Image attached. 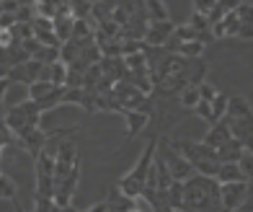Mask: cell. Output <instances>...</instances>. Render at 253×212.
Returning a JSON list of instances; mask_svg holds the SVG:
<instances>
[{"label":"cell","instance_id":"cell-21","mask_svg":"<svg viewBox=\"0 0 253 212\" xmlns=\"http://www.w3.org/2000/svg\"><path fill=\"white\" fill-rule=\"evenodd\" d=\"M166 199L173 210L183 207V181H170V186L166 189Z\"/></svg>","mask_w":253,"mask_h":212},{"label":"cell","instance_id":"cell-35","mask_svg":"<svg viewBox=\"0 0 253 212\" xmlns=\"http://www.w3.org/2000/svg\"><path fill=\"white\" fill-rule=\"evenodd\" d=\"M132 52H145V42L140 39H122V57Z\"/></svg>","mask_w":253,"mask_h":212},{"label":"cell","instance_id":"cell-25","mask_svg":"<svg viewBox=\"0 0 253 212\" xmlns=\"http://www.w3.org/2000/svg\"><path fill=\"white\" fill-rule=\"evenodd\" d=\"M178 101H181V106L183 109H194V106L199 104V91H197V86H186L181 93H178Z\"/></svg>","mask_w":253,"mask_h":212},{"label":"cell","instance_id":"cell-48","mask_svg":"<svg viewBox=\"0 0 253 212\" xmlns=\"http://www.w3.org/2000/svg\"><path fill=\"white\" fill-rule=\"evenodd\" d=\"M85 212H106V202H101V205H93L90 210H85Z\"/></svg>","mask_w":253,"mask_h":212},{"label":"cell","instance_id":"cell-2","mask_svg":"<svg viewBox=\"0 0 253 212\" xmlns=\"http://www.w3.org/2000/svg\"><path fill=\"white\" fill-rule=\"evenodd\" d=\"M39 122H42V111L37 109V104H34L31 99L21 101V104H13L3 116V124L8 127V132L13 137L26 127H39Z\"/></svg>","mask_w":253,"mask_h":212},{"label":"cell","instance_id":"cell-37","mask_svg":"<svg viewBox=\"0 0 253 212\" xmlns=\"http://www.w3.org/2000/svg\"><path fill=\"white\" fill-rule=\"evenodd\" d=\"M235 16H238L240 23H251V21H253V5H251V3H240V5L235 8Z\"/></svg>","mask_w":253,"mask_h":212},{"label":"cell","instance_id":"cell-15","mask_svg":"<svg viewBox=\"0 0 253 212\" xmlns=\"http://www.w3.org/2000/svg\"><path fill=\"white\" fill-rule=\"evenodd\" d=\"M176 54H181L183 60H199L204 54V44L202 42H181L176 47Z\"/></svg>","mask_w":253,"mask_h":212},{"label":"cell","instance_id":"cell-47","mask_svg":"<svg viewBox=\"0 0 253 212\" xmlns=\"http://www.w3.org/2000/svg\"><path fill=\"white\" fill-rule=\"evenodd\" d=\"M8 88H10V80L8 78H0V106H3V99H5Z\"/></svg>","mask_w":253,"mask_h":212},{"label":"cell","instance_id":"cell-24","mask_svg":"<svg viewBox=\"0 0 253 212\" xmlns=\"http://www.w3.org/2000/svg\"><path fill=\"white\" fill-rule=\"evenodd\" d=\"M220 26H222V34H225V37H235V34H238V26H240L235 10H227V13L220 18Z\"/></svg>","mask_w":253,"mask_h":212},{"label":"cell","instance_id":"cell-27","mask_svg":"<svg viewBox=\"0 0 253 212\" xmlns=\"http://www.w3.org/2000/svg\"><path fill=\"white\" fill-rule=\"evenodd\" d=\"M122 60H124V67H126V70H145V67H147V57H145V52L124 54Z\"/></svg>","mask_w":253,"mask_h":212},{"label":"cell","instance_id":"cell-22","mask_svg":"<svg viewBox=\"0 0 253 212\" xmlns=\"http://www.w3.org/2000/svg\"><path fill=\"white\" fill-rule=\"evenodd\" d=\"M62 93H65V86H57L47 99L34 101V104H37V109H39V111H49V109H54V106H60V104H62Z\"/></svg>","mask_w":253,"mask_h":212},{"label":"cell","instance_id":"cell-46","mask_svg":"<svg viewBox=\"0 0 253 212\" xmlns=\"http://www.w3.org/2000/svg\"><path fill=\"white\" fill-rule=\"evenodd\" d=\"M217 5H220L225 13H227V10H235L240 5V0H217Z\"/></svg>","mask_w":253,"mask_h":212},{"label":"cell","instance_id":"cell-17","mask_svg":"<svg viewBox=\"0 0 253 212\" xmlns=\"http://www.w3.org/2000/svg\"><path fill=\"white\" fill-rule=\"evenodd\" d=\"M132 10H134V3H119V5H111V13H109V18L117 23V26L122 29L126 21H129V16H132Z\"/></svg>","mask_w":253,"mask_h":212},{"label":"cell","instance_id":"cell-12","mask_svg":"<svg viewBox=\"0 0 253 212\" xmlns=\"http://www.w3.org/2000/svg\"><path fill=\"white\" fill-rule=\"evenodd\" d=\"M246 148H243V143H238V140H225V143L217 148V160L220 163H238V158H240V153H243Z\"/></svg>","mask_w":253,"mask_h":212},{"label":"cell","instance_id":"cell-1","mask_svg":"<svg viewBox=\"0 0 253 212\" xmlns=\"http://www.w3.org/2000/svg\"><path fill=\"white\" fill-rule=\"evenodd\" d=\"M212 207H220V184L210 176H189L183 181V210L207 212Z\"/></svg>","mask_w":253,"mask_h":212},{"label":"cell","instance_id":"cell-39","mask_svg":"<svg viewBox=\"0 0 253 212\" xmlns=\"http://www.w3.org/2000/svg\"><path fill=\"white\" fill-rule=\"evenodd\" d=\"M214 3L217 0H191V5H194V13H202V16H207L210 10L214 8Z\"/></svg>","mask_w":253,"mask_h":212},{"label":"cell","instance_id":"cell-33","mask_svg":"<svg viewBox=\"0 0 253 212\" xmlns=\"http://www.w3.org/2000/svg\"><path fill=\"white\" fill-rule=\"evenodd\" d=\"M194 114H197L199 119H204L207 124H214V116H212V106H210V101H202V99H199V104L194 106Z\"/></svg>","mask_w":253,"mask_h":212},{"label":"cell","instance_id":"cell-55","mask_svg":"<svg viewBox=\"0 0 253 212\" xmlns=\"http://www.w3.org/2000/svg\"><path fill=\"white\" fill-rule=\"evenodd\" d=\"M0 13H3V10H0Z\"/></svg>","mask_w":253,"mask_h":212},{"label":"cell","instance_id":"cell-43","mask_svg":"<svg viewBox=\"0 0 253 212\" xmlns=\"http://www.w3.org/2000/svg\"><path fill=\"white\" fill-rule=\"evenodd\" d=\"M235 37H238V39H243V42H251V39H253V23H240Z\"/></svg>","mask_w":253,"mask_h":212},{"label":"cell","instance_id":"cell-4","mask_svg":"<svg viewBox=\"0 0 253 212\" xmlns=\"http://www.w3.org/2000/svg\"><path fill=\"white\" fill-rule=\"evenodd\" d=\"M251 192V181H225L220 184V207L225 212H233Z\"/></svg>","mask_w":253,"mask_h":212},{"label":"cell","instance_id":"cell-30","mask_svg":"<svg viewBox=\"0 0 253 212\" xmlns=\"http://www.w3.org/2000/svg\"><path fill=\"white\" fill-rule=\"evenodd\" d=\"M54 192V179L52 176H37V194L34 197H49L52 199Z\"/></svg>","mask_w":253,"mask_h":212},{"label":"cell","instance_id":"cell-31","mask_svg":"<svg viewBox=\"0 0 253 212\" xmlns=\"http://www.w3.org/2000/svg\"><path fill=\"white\" fill-rule=\"evenodd\" d=\"M10 34H13V39L16 42H24V39H29V37H34V29H31V23H13L10 26Z\"/></svg>","mask_w":253,"mask_h":212},{"label":"cell","instance_id":"cell-54","mask_svg":"<svg viewBox=\"0 0 253 212\" xmlns=\"http://www.w3.org/2000/svg\"><path fill=\"white\" fill-rule=\"evenodd\" d=\"M0 3H3V0H0Z\"/></svg>","mask_w":253,"mask_h":212},{"label":"cell","instance_id":"cell-26","mask_svg":"<svg viewBox=\"0 0 253 212\" xmlns=\"http://www.w3.org/2000/svg\"><path fill=\"white\" fill-rule=\"evenodd\" d=\"M34 60H39L42 65H52L60 60V47H39V52L34 54Z\"/></svg>","mask_w":253,"mask_h":212},{"label":"cell","instance_id":"cell-9","mask_svg":"<svg viewBox=\"0 0 253 212\" xmlns=\"http://www.w3.org/2000/svg\"><path fill=\"white\" fill-rule=\"evenodd\" d=\"M124 122H126V140H132L142 132V129L147 127V122H150V116L142 114V111H134V109H124L122 111Z\"/></svg>","mask_w":253,"mask_h":212},{"label":"cell","instance_id":"cell-28","mask_svg":"<svg viewBox=\"0 0 253 212\" xmlns=\"http://www.w3.org/2000/svg\"><path fill=\"white\" fill-rule=\"evenodd\" d=\"M238 168L240 173H243V179L251 181V176H253V153L246 148L243 153H240V158H238Z\"/></svg>","mask_w":253,"mask_h":212},{"label":"cell","instance_id":"cell-8","mask_svg":"<svg viewBox=\"0 0 253 212\" xmlns=\"http://www.w3.org/2000/svg\"><path fill=\"white\" fill-rule=\"evenodd\" d=\"M227 119V116H225ZM227 129H230V137L243 143V148L251 150V132H253V119H227Z\"/></svg>","mask_w":253,"mask_h":212},{"label":"cell","instance_id":"cell-52","mask_svg":"<svg viewBox=\"0 0 253 212\" xmlns=\"http://www.w3.org/2000/svg\"><path fill=\"white\" fill-rule=\"evenodd\" d=\"M16 212H24V210H21V207H18V202H16Z\"/></svg>","mask_w":253,"mask_h":212},{"label":"cell","instance_id":"cell-23","mask_svg":"<svg viewBox=\"0 0 253 212\" xmlns=\"http://www.w3.org/2000/svg\"><path fill=\"white\" fill-rule=\"evenodd\" d=\"M197 37H199V31H194L189 23H183V26H173V34H170V39H173L176 44H181V42H197Z\"/></svg>","mask_w":253,"mask_h":212},{"label":"cell","instance_id":"cell-19","mask_svg":"<svg viewBox=\"0 0 253 212\" xmlns=\"http://www.w3.org/2000/svg\"><path fill=\"white\" fill-rule=\"evenodd\" d=\"M93 29L88 18H73V39H93Z\"/></svg>","mask_w":253,"mask_h":212},{"label":"cell","instance_id":"cell-32","mask_svg":"<svg viewBox=\"0 0 253 212\" xmlns=\"http://www.w3.org/2000/svg\"><path fill=\"white\" fill-rule=\"evenodd\" d=\"M0 199H16V184L5 173H0Z\"/></svg>","mask_w":253,"mask_h":212},{"label":"cell","instance_id":"cell-41","mask_svg":"<svg viewBox=\"0 0 253 212\" xmlns=\"http://www.w3.org/2000/svg\"><path fill=\"white\" fill-rule=\"evenodd\" d=\"M197 91H199V99H202V101H212V99L217 96V88H214L212 83H199Z\"/></svg>","mask_w":253,"mask_h":212},{"label":"cell","instance_id":"cell-20","mask_svg":"<svg viewBox=\"0 0 253 212\" xmlns=\"http://www.w3.org/2000/svg\"><path fill=\"white\" fill-rule=\"evenodd\" d=\"M145 10L150 21H166L168 18V8L163 0H145Z\"/></svg>","mask_w":253,"mask_h":212},{"label":"cell","instance_id":"cell-34","mask_svg":"<svg viewBox=\"0 0 253 212\" xmlns=\"http://www.w3.org/2000/svg\"><path fill=\"white\" fill-rule=\"evenodd\" d=\"M16 21L18 23H31L34 21V16H37V13H34V3H24V5H18V10H16Z\"/></svg>","mask_w":253,"mask_h":212},{"label":"cell","instance_id":"cell-18","mask_svg":"<svg viewBox=\"0 0 253 212\" xmlns=\"http://www.w3.org/2000/svg\"><path fill=\"white\" fill-rule=\"evenodd\" d=\"M47 80L52 86H65V80H67V65L65 62H52L47 65Z\"/></svg>","mask_w":253,"mask_h":212},{"label":"cell","instance_id":"cell-11","mask_svg":"<svg viewBox=\"0 0 253 212\" xmlns=\"http://www.w3.org/2000/svg\"><path fill=\"white\" fill-rule=\"evenodd\" d=\"M225 140H230V129H227V119H225V116H222L220 122H214V124H210V132L204 135V140H202V143L217 150V148H220V145L225 143Z\"/></svg>","mask_w":253,"mask_h":212},{"label":"cell","instance_id":"cell-36","mask_svg":"<svg viewBox=\"0 0 253 212\" xmlns=\"http://www.w3.org/2000/svg\"><path fill=\"white\" fill-rule=\"evenodd\" d=\"M34 37H37V42L42 47H60V39L54 37V31H37Z\"/></svg>","mask_w":253,"mask_h":212},{"label":"cell","instance_id":"cell-6","mask_svg":"<svg viewBox=\"0 0 253 212\" xmlns=\"http://www.w3.org/2000/svg\"><path fill=\"white\" fill-rule=\"evenodd\" d=\"M16 140H18V145L24 148L31 158H37L39 150H44V145L49 143V135L42 132L39 127H26V129H21V132L16 135Z\"/></svg>","mask_w":253,"mask_h":212},{"label":"cell","instance_id":"cell-7","mask_svg":"<svg viewBox=\"0 0 253 212\" xmlns=\"http://www.w3.org/2000/svg\"><path fill=\"white\" fill-rule=\"evenodd\" d=\"M173 26L176 23L166 18V21H147V29H145V47H163L168 39H170V34H173Z\"/></svg>","mask_w":253,"mask_h":212},{"label":"cell","instance_id":"cell-29","mask_svg":"<svg viewBox=\"0 0 253 212\" xmlns=\"http://www.w3.org/2000/svg\"><path fill=\"white\" fill-rule=\"evenodd\" d=\"M210 106H212V116H214V122H220L222 116H225V109H227V96L217 91V96L210 101Z\"/></svg>","mask_w":253,"mask_h":212},{"label":"cell","instance_id":"cell-14","mask_svg":"<svg viewBox=\"0 0 253 212\" xmlns=\"http://www.w3.org/2000/svg\"><path fill=\"white\" fill-rule=\"evenodd\" d=\"M214 181L225 184V181H246V179H243V173H240L238 163H220V168L214 173Z\"/></svg>","mask_w":253,"mask_h":212},{"label":"cell","instance_id":"cell-42","mask_svg":"<svg viewBox=\"0 0 253 212\" xmlns=\"http://www.w3.org/2000/svg\"><path fill=\"white\" fill-rule=\"evenodd\" d=\"M39 42H37V37H29V39H24V42H21V50H24L29 57H34V54H37L39 52Z\"/></svg>","mask_w":253,"mask_h":212},{"label":"cell","instance_id":"cell-10","mask_svg":"<svg viewBox=\"0 0 253 212\" xmlns=\"http://www.w3.org/2000/svg\"><path fill=\"white\" fill-rule=\"evenodd\" d=\"M225 116H227V119H253L248 99H243V96H227Z\"/></svg>","mask_w":253,"mask_h":212},{"label":"cell","instance_id":"cell-49","mask_svg":"<svg viewBox=\"0 0 253 212\" xmlns=\"http://www.w3.org/2000/svg\"><path fill=\"white\" fill-rule=\"evenodd\" d=\"M57 212H78L73 205H65V207H57Z\"/></svg>","mask_w":253,"mask_h":212},{"label":"cell","instance_id":"cell-38","mask_svg":"<svg viewBox=\"0 0 253 212\" xmlns=\"http://www.w3.org/2000/svg\"><path fill=\"white\" fill-rule=\"evenodd\" d=\"M189 26L194 31H210V21H207V16H202V13H191Z\"/></svg>","mask_w":253,"mask_h":212},{"label":"cell","instance_id":"cell-13","mask_svg":"<svg viewBox=\"0 0 253 212\" xmlns=\"http://www.w3.org/2000/svg\"><path fill=\"white\" fill-rule=\"evenodd\" d=\"M52 31H54V37L62 42H67L73 37V16H54L52 18Z\"/></svg>","mask_w":253,"mask_h":212},{"label":"cell","instance_id":"cell-51","mask_svg":"<svg viewBox=\"0 0 253 212\" xmlns=\"http://www.w3.org/2000/svg\"><path fill=\"white\" fill-rule=\"evenodd\" d=\"M170 212H189V210H183V207H178V210H170Z\"/></svg>","mask_w":253,"mask_h":212},{"label":"cell","instance_id":"cell-5","mask_svg":"<svg viewBox=\"0 0 253 212\" xmlns=\"http://www.w3.org/2000/svg\"><path fill=\"white\" fill-rule=\"evenodd\" d=\"M78 160H80L78 148L70 143V140H65V143L54 150V173H52V179H54V181L65 179V176L70 173V168L75 166Z\"/></svg>","mask_w":253,"mask_h":212},{"label":"cell","instance_id":"cell-50","mask_svg":"<svg viewBox=\"0 0 253 212\" xmlns=\"http://www.w3.org/2000/svg\"><path fill=\"white\" fill-rule=\"evenodd\" d=\"M8 75V67H3V65H0V78H5Z\"/></svg>","mask_w":253,"mask_h":212},{"label":"cell","instance_id":"cell-16","mask_svg":"<svg viewBox=\"0 0 253 212\" xmlns=\"http://www.w3.org/2000/svg\"><path fill=\"white\" fill-rule=\"evenodd\" d=\"M26 88H29V99L31 101H42V99H47L57 86H52L49 80H34V83H29Z\"/></svg>","mask_w":253,"mask_h":212},{"label":"cell","instance_id":"cell-45","mask_svg":"<svg viewBox=\"0 0 253 212\" xmlns=\"http://www.w3.org/2000/svg\"><path fill=\"white\" fill-rule=\"evenodd\" d=\"M16 23V16L13 13H0V29H10Z\"/></svg>","mask_w":253,"mask_h":212},{"label":"cell","instance_id":"cell-3","mask_svg":"<svg viewBox=\"0 0 253 212\" xmlns=\"http://www.w3.org/2000/svg\"><path fill=\"white\" fill-rule=\"evenodd\" d=\"M155 153L160 158L166 160V166H168V171H170V179L173 181H186L189 176H194V166L183 158V156H178V153L168 145V140H163V143H158V148H155Z\"/></svg>","mask_w":253,"mask_h":212},{"label":"cell","instance_id":"cell-40","mask_svg":"<svg viewBox=\"0 0 253 212\" xmlns=\"http://www.w3.org/2000/svg\"><path fill=\"white\" fill-rule=\"evenodd\" d=\"M31 29H34V34H37V31H52V18L34 16V21H31Z\"/></svg>","mask_w":253,"mask_h":212},{"label":"cell","instance_id":"cell-53","mask_svg":"<svg viewBox=\"0 0 253 212\" xmlns=\"http://www.w3.org/2000/svg\"><path fill=\"white\" fill-rule=\"evenodd\" d=\"M88 3H101V0H88Z\"/></svg>","mask_w":253,"mask_h":212},{"label":"cell","instance_id":"cell-44","mask_svg":"<svg viewBox=\"0 0 253 212\" xmlns=\"http://www.w3.org/2000/svg\"><path fill=\"white\" fill-rule=\"evenodd\" d=\"M16 39H13V34H10V29H0V47H10Z\"/></svg>","mask_w":253,"mask_h":212}]
</instances>
